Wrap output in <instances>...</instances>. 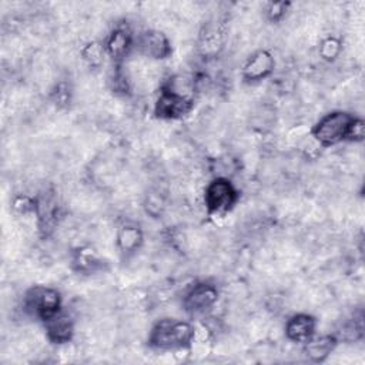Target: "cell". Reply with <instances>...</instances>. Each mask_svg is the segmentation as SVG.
<instances>
[{"instance_id": "cell-1", "label": "cell", "mask_w": 365, "mask_h": 365, "mask_svg": "<svg viewBox=\"0 0 365 365\" xmlns=\"http://www.w3.org/2000/svg\"><path fill=\"white\" fill-rule=\"evenodd\" d=\"M195 328L178 319H161L158 321L148 336L151 346L157 349H180L190 346L194 342Z\"/></svg>"}, {"instance_id": "cell-2", "label": "cell", "mask_w": 365, "mask_h": 365, "mask_svg": "<svg viewBox=\"0 0 365 365\" xmlns=\"http://www.w3.org/2000/svg\"><path fill=\"white\" fill-rule=\"evenodd\" d=\"M354 115L345 111H334L324 115L312 128L314 140L324 147L338 144L348 137Z\"/></svg>"}, {"instance_id": "cell-3", "label": "cell", "mask_w": 365, "mask_h": 365, "mask_svg": "<svg viewBox=\"0 0 365 365\" xmlns=\"http://www.w3.org/2000/svg\"><path fill=\"white\" fill-rule=\"evenodd\" d=\"M61 297L57 289L34 285L24 294V308L33 317L43 319L44 322L60 312Z\"/></svg>"}, {"instance_id": "cell-4", "label": "cell", "mask_w": 365, "mask_h": 365, "mask_svg": "<svg viewBox=\"0 0 365 365\" xmlns=\"http://www.w3.org/2000/svg\"><path fill=\"white\" fill-rule=\"evenodd\" d=\"M238 200V192L231 181L224 177H218L212 180L204 194V201L208 212L211 214H222L230 211Z\"/></svg>"}, {"instance_id": "cell-5", "label": "cell", "mask_w": 365, "mask_h": 365, "mask_svg": "<svg viewBox=\"0 0 365 365\" xmlns=\"http://www.w3.org/2000/svg\"><path fill=\"white\" fill-rule=\"evenodd\" d=\"M191 108H192V100L188 96L178 93L170 87H165L163 88L160 97L157 98L154 111H155V115L160 118L177 120L188 114Z\"/></svg>"}, {"instance_id": "cell-6", "label": "cell", "mask_w": 365, "mask_h": 365, "mask_svg": "<svg viewBox=\"0 0 365 365\" xmlns=\"http://www.w3.org/2000/svg\"><path fill=\"white\" fill-rule=\"evenodd\" d=\"M218 299L217 288L210 282L195 284L184 298V308L190 314H202Z\"/></svg>"}, {"instance_id": "cell-7", "label": "cell", "mask_w": 365, "mask_h": 365, "mask_svg": "<svg viewBox=\"0 0 365 365\" xmlns=\"http://www.w3.org/2000/svg\"><path fill=\"white\" fill-rule=\"evenodd\" d=\"M138 51L151 58H165L171 54V44L167 36L158 30H145L137 38Z\"/></svg>"}, {"instance_id": "cell-8", "label": "cell", "mask_w": 365, "mask_h": 365, "mask_svg": "<svg viewBox=\"0 0 365 365\" xmlns=\"http://www.w3.org/2000/svg\"><path fill=\"white\" fill-rule=\"evenodd\" d=\"M274 57L267 50H259L254 53L245 63L242 68V77L247 81H261L267 78L274 70Z\"/></svg>"}, {"instance_id": "cell-9", "label": "cell", "mask_w": 365, "mask_h": 365, "mask_svg": "<svg viewBox=\"0 0 365 365\" xmlns=\"http://www.w3.org/2000/svg\"><path fill=\"white\" fill-rule=\"evenodd\" d=\"M317 321L312 315L308 314H297L291 317L285 325V335L292 342L305 344L315 334Z\"/></svg>"}, {"instance_id": "cell-10", "label": "cell", "mask_w": 365, "mask_h": 365, "mask_svg": "<svg viewBox=\"0 0 365 365\" xmlns=\"http://www.w3.org/2000/svg\"><path fill=\"white\" fill-rule=\"evenodd\" d=\"M46 334L53 344H66L74 334L73 321L66 314H56L46 321Z\"/></svg>"}, {"instance_id": "cell-11", "label": "cell", "mask_w": 365, "mask_h": 365, "mask_svg": "<svg viewBox=\"0 0 365 365\" xmlns=\"http://www.w3.org/2000/svg\"><path fill=\"white\" fill-rule=\"evenodd\" d=\"M131 44H133V37L130 31L124 27H117L111 31V34L107 38L106 51L111 58L120 60L125 57V54L131 48Z\"/></svg>"}, {"instance_id": "cell-12", "label": "cell", "mask_w": 365, "mask_h": 365, "mask_svg": "<svg viewBox=\"0 0 365 365\" xmlns=\"http://www.w3.org/2000/svg\"><path fill=\"white\" fill-rule=\"evenodd\" d=\"M335 345H336L335 336H331V335H324L319 338L312 336L309 341L305 342L304 352L311 361L322 362L334 351Z\"/></svg>"}, {"instance_id": "cell-13", "label": "cell", "mask_w": 365, "mask_h": 365, "mask_svg": "<svg viewBox=\"0 0 365 365\" xmlns=\"http://www.w3.org/2000/svg\"><path fill=\"white\" fill-rule=\"evenodd\" d=\"M143 234L141 230L134 224H124L117 232V245L121 252L131 254L141 245Z\"/></svg>"}, {"instance_id": "cell-14", "label": "cell", "mask_w": 365, "mask_h": 365, "mask_svg": "<svg viewBox=\"0 0 365 365\" xmlns=\"http://www.w3.org/2000/svg\"><path fill=\"white\" fill-rule=\"evenodd\" d=\"M98 264H100V261H98L97 255L94 254L93 250H88V248L78 250V252L74 257V265L81 272H93V271H96Z\"/></svg>"}, {"instance_id": "cell-15", "label": "cell", "mask_w": 365, "mask_h": 365, "mask_svg": "<svg viewBox=\"0 0 365 365\" xmlns=\"http://www.w3.org/2000/svg\"><path fill=\"white\" fill-rule=\"evenodd\" d=\"M341 51V41L336 37H327L319 44V54L324 60H334Z\"/></svg>"}, {"instance_id": "cell-16", "label": "cell", "mask_w": 365, "mask_h": 365, "mask_svg": "<svg viewBox=\"0 0 365 365\" xmlns=\"http://www.w3.org/2000/svg\"><path fill=\"white\" fill-rule=\"evenodd\" d=\"M288 6H289V4H288V3H285V1H275V3H269V4L267 6L265 13H267V16H268V19H269V20L277 21V20H279V19H282V17H284V14L287 13Z\"/></svg>"}, {"instance_id": "cell-17", "label": "cell", "mask_w": 365, "mask_h": 365, "mask_svg": "<svg viewBox=\"0 0 365 365\" xmlns=\"http://www.w3.org/2000/svg\"><path fill=\"white\" fill-rule=\"evenodd\" d=\"M104 54V48L98 43H90L83 50V57L90 63H98Z\"/></svg>"}, {"instance_id": "cell-18", "label": "cell", "mask_w": 365, "mask_h": 365, "mask_svg": "<svg viewBox=\"0 0 365 365\" xmlns=\"http://www.w3.org/2000/svg\"><path fill=\"white\" fill-rule=\"evenodd\" d=\"M364 121L361 118H354L349 131H348V141H361L364 138Z\"/></svg>"}]
</instances>
